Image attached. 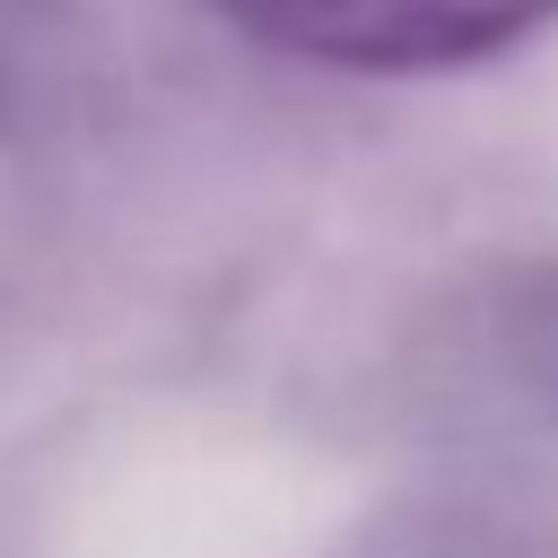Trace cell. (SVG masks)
<instances>
[{
	"label": "cell",
	"instance_id": "cell-1",
	"mask_svg": "<svg viewBox=\"0 0 558 558\" xmlns=\"http://www.w3.org/2000/svg\"><path fill=\"white\" fill-rule=\"evenodd\" d=\"M244 35L331 70H453L532 35L558 0H218Z\"/></svg>",
	"mask_w": 558,
	"mask_h": 558
}]
</instances>
